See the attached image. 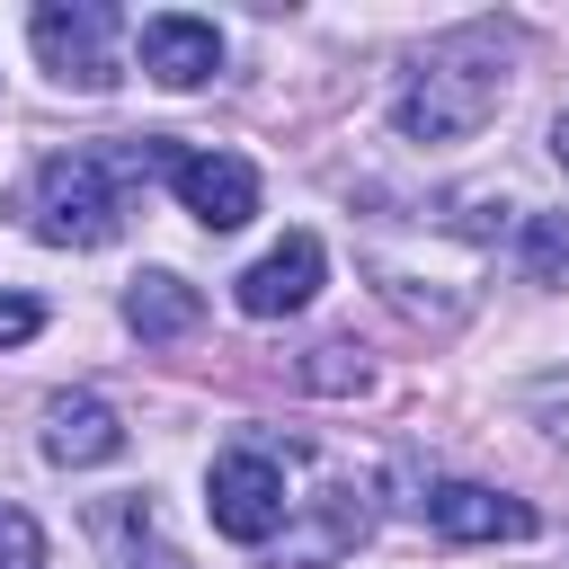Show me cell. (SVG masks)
I'll return each mask as SVG.
<instances>
[{
    "mask_svg": "<svg viewBox=\"0 0 569 569\" xmlns=\"http://www.w3.org/2000/svg\"><path fill=\"white\" fill-rule=\"evenodd\" d=\"M525 276L533 284H569V213H533L525 222Z\"/></svg>",
    "mask_w": 569,
    "mask_h": 569,
    "instance_id": "cell-12",
    "label": "cell"
},
{
    "mask_svg": "<svg viewBox=\"0 0 569 569\" xmlns=\"http://www.w3.org/2000/svg\"><path fill=\"white\" fill-rule=\"evenodd\" d=\"M551 160H560V169H569V107H560V116H551Z\"/></svg>",
    "mask_w": 569,
    "mask_h": 569,
    "instance_id": "cell-17",
    "label": "cell"
},
{
    "mask_svg": "<svg viewBox=\"0 0 569 569\" xmlns=\"http://www.w3.org/2000/svg\"><path fill=\"white\" fill-rule=\"evenodd\" d=\"M196 320H204V293H196L187 276L151 267V276L124 284V329H133L142 347H178V338H196Z\"/></svg>",
    "mask_w": 569,
    "mask_h": 569,
    "instance_id": "cell-10",
    "label": "cell"
},
{
    "mask_svg": "<svg viewBox=\"0 0 569 569\" xmlns=\"http://www.w3.org/2000/svg\"><path fill=\"white\" fill-rule=\"evenodd\" d=\"M116 9H98V0H71V9H36L27 18V36H36V53H44V71L62 80V89H116L124 71H116Z\"/></svg>",
    "mask_w": 569,
    "mask_h": 569,
    "instance_id": "cell-4",
    "label": "cell"
},
{
    "mask_svg": "<svg viewBox=\"0 0 569 569\" xmlns=\"http://www.w3.org/2000/svg\"><path fill=\"white\" fill-rule=\"evenodd\" d=\"M204 507H213V533H222V542L267 551V542L284 533V516H293V453H276V445H258V436L222 445L213 471H204Z\"/></svg>",
    "mask_w": 569,
    "mask_h": 569,
    "instance_id": "cell-3",
    "label": "cell"
},
{
    "mask_svg": "<svg viewBox=\"0 0 569 569\" xmlns=\"http://www.w3.org/2000/svg\"><path fill=\"white\" fill-rule=\"evenodd\" d=\"M0 569H44V533L18 498H0Z\"/></svg>",
    "mask_w": 569,
    "mask_h": 569,
    "instance_id": "cell-14",
    "label": "cell"
},
{
    "mask_svg": "<svg viewBox=\"0 0 569 569\" xmlns=\"http://www.w3.org/2000/svg\"><path fill=\"white\" fill-rule=\"evenodd\" d=\"M160 151H169L160 133H142V142H98V151H53V160L36 169V240H53V249H107V240L124 231L133 178H151Z\"/></svg>",
    "mask_w": 569,
    "mask_h": 569,
    "instance_id": "cell-2",
    "label": "cell"
},
{
    "mask_svg": "<svg viewBox=\"0 0 569 569\" xmlns=\"http://www.w3.org/2000/svg\"><path fill=\"white\" fill-rule=\"evenodd\" d=\"M44 453H53L62 471L116 462V453H124V418H116L98 391H53V400H44Z\"/></svg>",
    "mask_w": 569,
    "mask_h": 569,
    "instance_id": "cell-9",
    "label": "cell"
},
{
    "mask_svg": "<svg viewBox=\"0 0 569 569\" xmlns=\"http://www.w3.org/2000/svg\"><path fill=\"white\" fill-rule=\"evenodd\" d=\"M427 525H436L445 542H525L542 516H533L525 498H507V489H480V480H436V489H427Z\"/></svg>",
    "mask_w": 569,
    "mask_h": 569,
    "instance_id": "cell-7",
    "label": "cell"
},
{
    "mask_svg": "<svg viewBox=\"0 0 569 569\" xmlns=\"http://www.w3.org/2000/svg\"><path fill=\"white\" fill-rule=\"evenodd\" d=\"M302 382H311V391H365V356H356L347 338H329V347H311Z\"/></svg>",
    "mask_w": 569,
    "mask_h": 569,
    "instance_id": "cell-13",
    "label": "cell"
},
{
    "mask_svg": "<svg viewBox=\"0 0 569 569\" xmlns=\"http://www.w3.org/2000/svg\"><path fill=\"white\" fill-rule=\"evenodd\" d=\"M98 533L116 542V569H187V551H169V542H160V525H151V507H142V498L98 507Z\"/></svg>",
    "mask_w": 569,
    "mask_h": 569,
    "instance_id": "cell-11",
    "label": "cell"
},
{
    "mask_svg": "<svg viewBox=\"0 0 569 569\" xmlns=\"http://www.w3.org/2000/svg\"><path fill=\"white\" fill-rule=\"evenodd\" d=\"M498 107H507V44L498 27H462L418 53V71L391 98V124L400 142H471Z\"/></svg>",
    "mask_w": 569,
    "mask_h": 569,
    "instance_id": "cell-1",
    "label": "cell"
},
{
    "mask_svg": "<svg viewBox=\"0 0 569 569\" xmlns=\"http://www.w3.org/2000/svg\"><path fill=\"white\" fill-rule=\"evenodd\" d=\"M525 409H533V418H542V427L569 445V373H542V382L525 391Z\"/></svg>",
    "mask_w": 569,
    "mask_h": 569,
    "instance_id": "cell-15",
    "label": "cell"
},
{
    "mask_svg": "<svg viewBox=\"0 0 569 569\" xmlns=\"http://www.w3.org/2000/svg\"><path fill=\"white\" fill-rule=\"evenodd\" d=\"M160 178L178 187V204H187L204 231H240V222L258 213V169H249L240 151H187V142H169V151H160Z\"/></svg>",
    "mask_w": 569,
    "mask_h": 569,
    "instance_id": "cell-5",
    "label": "cell"
},
{
    "mask_svg": "<svg viewBox=\"0 0 569 569\" xmlns=\"http://www.w3.org/2000/svg\"><path fill=\"white\" fill-rule=\"evenodd\" d=\"M133 53H142V71H151L160 89H204V80L222 71L213 18H187V9H151V18L133 27Z\"/></svg>",
    "mask_w": 569,
    "mask_h": 569,
    "instance_id": "cell-6",
    "label": "cell"
},
{
    "mask_svg": "<svg viewBox=\"0 0 569 569\" xmlns=\"http://www.w3.org/2000/svg\"><path fill=\"white\" fill-rule=\"evenodd\" d=\"M320 267H329V249H320L311 231H284V240H276V249H267L231 293H240V311H249V320H284V311H302V302L320 293Z\"/></svg>",
    "mask_w": 569,
    "mask_h": 569,
    "instance_id": "cell-8",
    "label": "cell"
},
{
    "mask_svg": "<svg viewBox=\"0 0 569 569\" xmlns=\"http://www.w3.org/2000/svg\"><path fill=\"white\" fill-rule=\"evenodd\" d=\"M44 329V302L36 293H0V347H27Z\"/></svg>",
    "mask_w": 569,
    "mask_h": 569,
    "instance_id": "cell-16",
    "label": "cell"
}]
</instances>
